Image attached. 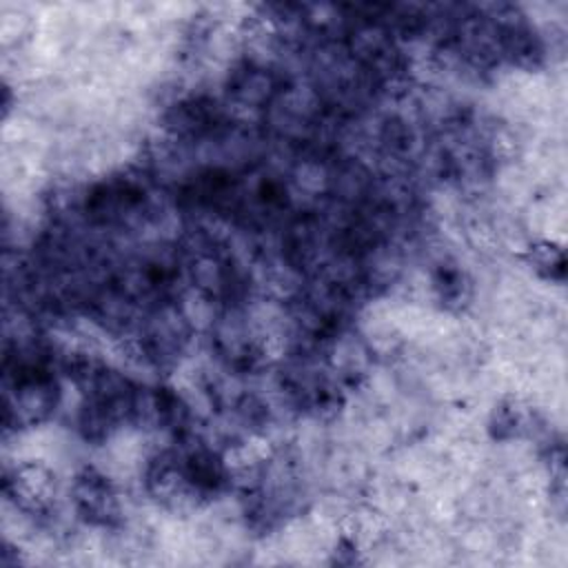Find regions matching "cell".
Listing matches in <instances>:
<instances>
[{"instance_id": "cell-1", "label": "cell", "mask_w": 568, "mask_h": 568, "mask_svg": "<svg viewBox=\"0 0 568 568\" xmlns=\"http://www.w3.org/2000/svg\"><path fill=\"white\" fill-rule=\"evenodd\" d=\"M73 495L78 513L91 524H109L118 513L115 495L109 481L93 470H84L78 477Z\"/></svg>"}]
</instances>
